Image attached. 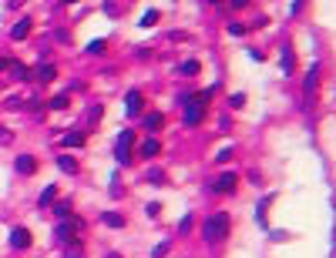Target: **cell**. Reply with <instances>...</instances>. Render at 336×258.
Instances as JSON below:
<instances>
[{"instance_id":"cell-1","label":"cell","mask_w":336,"mask_h":258,"mask_svg":"<svg viewBox=\"0 0 336 258\" xmlns=\"http://www.w3.org/2000/svg\"><path fill=\"white\" fill-rule=\"evenodd\" d=\"M225 235H229V215H225V211L208 215V221L202 225V238H205V245H219Z\"/></svg>"},{"instance_id":"cell-2","label":"cell","mask_w":336,"mask_h":258,"mask_svg":"<svg viewBox=\"0 0 336 258\" xmlns=\"http://www.w3.org/2000/svg\"><path fill=\"white\" fill-rule=\"evenodd\" d=\"M131 144H134V131L125 128L114 138V158H118V165H131Z\"/></svg>"},{"instance_id":"cell-3","label":"cell","mask_w":336,"mask_h":258,"mask_svg":"<svg viewBox=\"0 0 336 258\" xmlns=\"http://www.w3.org/2000/svg\"><path fill=\"white\" fill-rule=\"evenodd\" d=\"M202 117H205V104L202 101H188L185 104V128H195V124H202Z\"/></svg>"},{"instance_id":"cell-4","label":"cell","mask_w":336,"mask_h":258,"mask_svg":"<svg viewBox=\"0 0 336 258\" xmlns=\"http://www.w3.org/2000/svg\"><path fill=\"white\" fill-rule=\"evenodd\" d=\"M279 71H282V74H293V71H296V51H293V44H289V40H282Z\"/></svg>"},{"instance_id":"cell-5","label":"cell","mask_w":336,"mask_h":258,"mask_svg":"<svg viewBox=\"0 0 336 258\" xmlns=\"http://www.w3.org/2000/svg\"><path fill=\"white\" fill-rule=\"evenodd\" d=\"M14 171H17V174H34V171H37V158H34V154H20L17 161H14Z\"/></svg>"},{"instance_id":"cell-6","label":"cell","mask_w":336,"mask_h":258,"mask_svg":"<svg viewBox=\"0 0 336 258\" xmlns=\"http://www.w3.org/2000/svg\"><path fill=\"white\" fill-rule=\"evenodd\" d=\"M7 241H10V248H17V252L20 248H31V231H27V228H14Z\"/></svg>"},{"instance_id":"cell-7","label":"cell","mask_w":336,"mask_h":258,"mask_svg":"<svg viewBox=\"0 0 336 258\" xmlns=\"http://www.w3.org/2000/svg\"><path fill=\"white\" fill-rule=\"evenodd\" d=\"M141 91H128V97H125V111H128V117H138L141 114Z\"/></svg>"},{"instance_id":"cell-8","label":"cell","mask_w":336,"mask_h":258,"mask_svg":"<svg viewBox=\"0 0 336 258\" xmlns=\"http://www.w3.org/2000/svg\"><path fill=\"white\" fill-rule=\"evenodd\" d=\"M212 191H219V195H229V191H235V174H232V171H222V174H219V181L212 184Z\"/></svg>"},{"instance_id":"cell-9","label":"cell","mask_w":336,"mask_h":258,"mask_svg":"<svg viewBox=\"0 0 336 258\" xmlns=\"http://www.w3.org/2000/svg\"><path fill=\"white\" fill-rule=\"evenodd\" d=\"M316 84H319V60L309 64V74H306V101L316 94Z\"/></svg>"},{"instance_id":"cell-10","label":"cell","mask_w":336,"mask_h":258,"mask_svg":"<svg viewBox=\"0 0 336 258\" xmlns=\"http://www.w3.org/2000/svg\"><path fill=\"white\" fill-rule=\"evenodd\" d=\"M155 154H162V141H158L155 134H148V138L141 141V158H155Z\"/></svg>"},{"instance_id":"cell-11","label":"cell","mask_w":336,"mask_h":258,"mask_svg":"<svg viewBox=\"0 0 336 258\" xmlns=\"http://www.w3.org/2000/svg\"><path fill=\"white\" fill-rule=\"evenodd\" d=\"M54 77H57V67L51 64V60H40V64H37V81H40V84H51Z\"/></svg>"},{"instance_id":"cell-12","label":"cell","mask_w":336,"mask_h":258,"mask_svg":"<svg viewBox=\"0 0 336 258\" xmlns=\"http://www.w3.org/2000/svg\"><path fill=\"white\" fill-rule=\"evenodd\" d=\"M31 27H34V20H31V17L17 20V24H14V30H10V37H14V40H27V34H31Z\"/></svg>"},{"instance_id":"cell-13","label":"cell","mask_w":336,"mask_h":258,"mask_svg":"<svg viewBox=\"0 0 336 258\" xmlns=\"http://www.w3.org/2000/svg\"><path fill=\"white\" fill-rule=\"evenodd\" d=\"M276 201V195H266V198H259V204H256V225H262L266 228V211H269V204Z\"/></svg>"},{"instance_id":"cell-14","label":"cell","mask_w":336,"mask_h":258,"mask_svg":"<svg viewBox=\"0 0 336 258\" xmlns=\"http://www.w3.org/2000/svg\"><path fill=\"white\" fill-rule=\"evenodd\" d=\"M84 141H88L84 131H67V134L61 138V144H64V147H84Z\"/></svg>"},{"instance_id":"cell-15","label":"cell","mask_w":336,"mask_h":258,"mask_svg":"<svg viewBox=\"0 0 336 258\" xmlns=\"http://www.w3.org/2000/svg\"><path fill=\"white\" fill-rule=\"evenodd\" d=\"M199 71H202V64H199L195 57H192V60H182V64H178V74H182V77H199Z\"/></svg>"},{"instance_id":"cell-16","label":"cell","mask_w":336,"mask_h":258,"mask_svg":"<svg viewBox=\"0 0 336 258\" xmlns=\"http://www.w3.org/2000/svg\"><path fill=\"white\" fill-rule=\"evenodd\" d=\"M145 128H148L151 134H155V131H162V128H165V114H158V111H151L148 117H145Z\"/></svg>"},{"instance_id":"cell-17","label":"cell","mask_w":336,"mask_h":258,"mask_svg":"<svg viewBox=\"0 0 336 258\" xmlns=\"http://www.w3.org/2000/svg\"><path fill=\"white\" fill-rule=\"evenodd\" d=\"M57 168H61L64 174H77V161L71 154H57Z\"/></svg>"},{"instance_id":"cell-18","label":"cell","mask_w":336,"mask_h":258,"mask_svg":"<svg viewBox=\"0 0 336 258\" xmlns=\"http://www.w3.org/2000/svg\"><path fill=\"white\" fill-rule=\"evenodd\" d=\"M101 225H108V228H125V215H118V211H104V215H101Z\"/></svg>"},{"instance_id":"cell-19","label":"cell","mask_w":336,"mask_h":258,"mask_svg":"<svg viewBox=\"0 0 336 258\" xmlns=\"http://www.w3.org/2000/svg\"><path fill=\"white\" fill-rule=\"evenodd\" d=\"M54 238L61 241V245H67V241L74 238V235H71V225H67V221H57V228H54Z\"/></svg>"},{"instance_id":"cell-20","label":"cell","mask_w":336,"mask_h":258,"mask_svg":"<svg viewBox=\"0 0 336 258\" xmlns=\"http://www.w3.org/2000/svg\"><path fill=\"white\" fill-rule=\"evenodd\" d=\"M10 74H14V81H27V77H31V71H27L20 60H10Z\"/></svg>"},{"instance_id":"cell-21","label":"cell","mask_w":336,"mask_h":258,"mask_svg":"<svg viewBox=\"0 0 336 258\" xmlns=\"http://www.w3.org/2000/svg\"><path fill=\"white\" fill-rule=\"evenodd\" d=\"M54 215L57 221H67L71 218V201H54Z\"/></svg>"},{"instance_id":"cell-22","label":"cell","mask_w":336,"mask_h":258,"mask_svg":"<svg viewBox=\"0 0 336 258\" xmlns=\"http://www.w3.org/2000/svg\"><path fill=\"white\" fill-rule=\"evenodd\" d=\"M54 195H57V188H54V184H47V188L40 191V198H37V201H40V208H47V204H54Z\"/></svg>"},{"instance_id":"cell-23","label":"cell","mask_w":336,"mask_h":258,"mask_svg":"<svg viewBox=\"0 0 336 258\" xmlns=\"http://www.w3.org/2000/svg\"><path fill=\"white\" fill-rule=\"evenodd\" d=\"M47 108H51V111H64V108H67V94H54V97L47 101Z\"/></svg>"},{"instance_id":"cell-24","label":"cell","mask_w":336,"mask_h":258,"mask_svg":"<svg viewBox=\"0 0 336 258\" xmlns=\"http://www.w3.org/2000/svg\"><path fill=\"white\" fill-rule=\"evenodd\" d=\"M101 114H104V108H101V104H91L84 117H88V124H98V121H101Z\"/></svg>"},{"instance_id":"cell-25","label":"cell","mask_w":336,"mask_h":258,"mask_svg":"<svg viewBox=\"0 0 336 258\" xmlns=\"http://www.w3.org/2000/svg\"><path fill=\"white\" fill-rule=\"evenodd\" d=\"M148 181L151 184H165L168 178H165V171H162V168H148Z\"/></svg>"},{"instance_id":"cell-26","label":"cell","mask_w":336,"mask_h":258,"mask_svg":"<svg viewBox=\"0 0 336 258\" xmlns=\"http://www.w3.org/2000/svg\"><path fill=\"white\" fill-rule=\"evenodd\" d=\"M168 248H171V241H158V245H155V252H151V258H165L168 255Z\"/></svg>"},{"instance_id":"cell-27","label":"cell","mask_w":336,"mask_h":258,"mask_svg":"<svg viewBox=\"0 0 336 258\" xmlns=\"http://www.w3.org/2000/svg\"><path fill=\"white\" fill-rule=\"evenodd\" d=\"M158 24V10H148L145 17H141V27H155Z\"/></svg>"},{"instance_id":"cell-28","label":"cell","mask_w":336,"mask_h":258,"mask_svg":"<svg viewBox=\"0 0 336 258\" xmlns=\"http://www.w3.org/2000/svg\"><path fill=\"white\" fill-rule=\"evenodd\" d=\"M104 47H108L104 40H91V44H88V54H104Z\"/></svg>"},{"instance_id":"cell-29","label":"cell","mask_w":336,"mask_h":258,"mask_svg":"<svg viewBox=\"0 0 336 258\" xmlns=\"http://www.w3.org/2000/svg\"><path fill=\"white\" fill-rule=\"evenodd\" d=\"M192 225H195V218H192V215H185V218H182V225H178V231H182V235H188V231H192Z\"/></svg>"},{"instance_id":"cell-30","label":"cell","mask_w":336,"mask_h":258,"mask_svg":"<svg viewBox=\"0 0 336 258\" xmlns=\"http://www.w3.org/2000/svg\"><path fill=\"white\" fill-rule=\"evenodd\" d=\"M245 30H249L245 24H229V34H232V37H242Z\"/></svg>"},{"instance_id":"cell-31","label":"cell","mask_w":336,"mask_h":258,"mask_svg":"<svg viewBox=\"0 0 336 258\" xmlns=\"http://www.w3.org/2000/svg\"><path fill=\"white\" fill-rule=\"evenodd\" d=\"M10 141H14V131L0 128V144H10Z\"/></svg>"},{"instance_id":"cell-32","label":"cell","mask_w":336,"mask_h":258,"mask_svg":"<svg viewBox=\"0 0 336 258\" xmlns=\"http://www.w3.org/2000/svg\"><path fill=\"white\" fill-rule=\"evenodd\" d=\"M229 104H232V108H242V104H245V94H232V97H229Z\"/></svg>"},{"instance_id":"cell-33","label":"cell","mask_w":336,"mask_h":258,"mask_svg":"<svg viewBox=\"0 0 336 258\" xmlns=\"http://www.w3.org/2000/svg\"><path fill=\"white\" fill-rule=\"evenodd\" d=\"M229 158H232V147H222V151L215 154V161H219V165H222V161H229Z\"/></svg>"},{"instance_id":"cell-34","label":"cell","mask_w":336,"mask_h":258,"mask_svg":"<svg viewBox=\"0 0 336 258\" xmlns=\"http://www.w3.org/2000/svg\"><path fill=\"white\" fill-rule=\"evenodd\" d=\"M145 211H148L151 218H155V215H158V211H162V204H158V201H148V208H145Z\"/></svg>"},{"instance_id":"cell-35","label":"cell","mask_w":336,"mask_h":258,"mask_svg":"<svg viewBox=\"0 0 336 258\" xmlns=\"http://www.w3.org/2000/svg\"><path fill=\"white\" fill-rule=\"evenodd\" d=\"M111 195H121V181H118V174L111 178Z\"/></svg>"},{"instance_id":"cell-36","label":"cell","mask_w":336,"mask_h":258,"mask_svg":"<svg viewBox=\"0 0 336 258\" xmlns=\"http://www.w3.org/2000/svg\"><path fill=\"white\" fill-rule=\"evenodd\" d=\"M3 67H10V57H0V71H3Z\"/></svg>"},{"instance_id":"cell-37","label":"cell","mask_w":336,"mask_h":258,"mask_svg":"<svg viewBox=\"0 0 336 258\" xmlns=\"http://www.w3.org/2000/svg\"><path fill=\"white\" fill-rule=\"evenodd\" d=\"M104 258H121V255H104Z\"/></svg>"},{"instance_id":"cell-38","label":"cell","mask_w":336,"mask_h":258,"mask_svg":"<svg viewBox=\"0 0 336 258\" xmlns=\"http://www.w3.org/2000/svg\"><path fill=\"white\" fill-rule=\"evenodd\" d=\"M71 258H84V255H71Z\"/></svg>"}]
</instances>
